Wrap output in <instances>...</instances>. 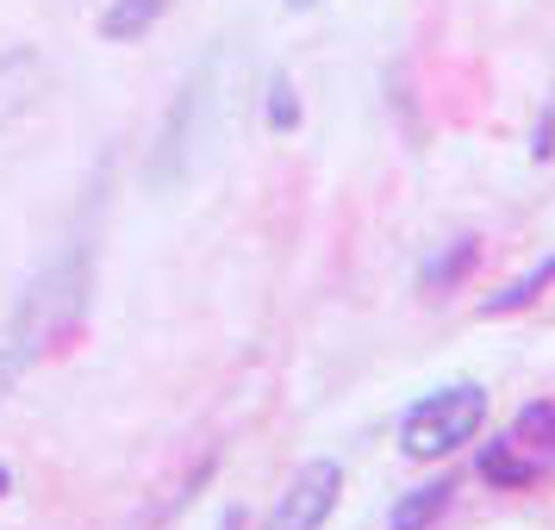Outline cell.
<instances>
[{"label": "cell", "instance_id": "9c48e42d", "mask_svg": "<svg viewBox=\"0 0 555 530\" xmlns=\"http://www.w3.org/2000/svg\"><path fill=\"white\" fill-rule=\"evenodd\" d=\"M269 126H275V131L300 126V101H294V81H287V76H269Z\"/></svg>", "mask_w": 555, "mask_h": 530}, {"label": "cell", "instance_id": "5b68a950", "mask_svg": "<svg viewBox=\"0 0 555 530\" xmlns=\"http://www.w3.org/2000/svg\"><path fill=\"white\" fill-rule=\"evenodd\" d=\"M455 500V480H425L418 493H405L393 512H387V530H430Z\"/></svg>", "mask_w": 555, "mask_h": 530}, {"label": "cell", "instance_id": "ba28073f", "mask_svg": "<svg viewBox=\"0 0 555 530\" xmlns=\"http://www.w3.org/2000/svg\"><path fill=\"white\" fill-rule=\"evenodd\" d=\"M543 287H555V256H543V262H537L530 275H518L512 287H500L493 300H480V312H487V319H505V312H525V306H537V294H543Z\"/></svg>", "mask_w": 555, "mask_h": 530}, {"label": "cell", "instance_id": "8992f818", "mask_svg": "<svg viewBox=\"0 0 555 530\" xmlns=\"http://www.w3.org/2000/svg\"><path fill=\"white\" fill-rule=\"evenodd\" d=\"M176 0H113L101 13V38H113V44H131V38H144V31L169 13Z\"/></svg>", "mask_w": 555, "mask_h": 530}, {"label": "cell", "instance_id": "7a4b0ae2", "mask_svg": "<svg viewBox=\"0 0 555 530\" xmlns=\"http://www.w3.org/2000/svg\"><path fill=\"white\" fill-rule=\"evenodd\" d=\"M337 500H344V468L337 462H306L300 475L281 487L269 530H325Z\"/></svg>", "mask_w": 555, "mask_h": 530}, {"label": "cell", "instance_id": "3957f363", "mask_svg": "<svg viewBox=\"0 0 555 530\" xmlns=\"http://www.w3.org/2000/svg\"><path fill=\"white\" fill-rule=\"evenodd\" d=\"M543 475H550V468H537L512 437H500V443L480 450V480H493V487H505V493H525V487H537Z\"/></svg>", "mask_w": 555, "mask_h": 530}, {"label": "cell", "instance_id": "30bf717a", "mask_svg": "<svg viewBox=\"0 0 555 530\" xmlns=\"http://www.w3.org/2000/svg\"><path fill=\"white\" fill-rule=\"evenodd\" d=\"M26 362H31V344H20V337H13V344H0V400H7L13 387H20Z\"/></svg>", "mask_w": 555, "mask_h": 530}, {"label": "cell", "instance_id": "277c9868", "mask_svg": "<svg viewBox=\"0 0 555 530\" xmlns=\"http://www.w3.org/2000/svg\"><path fill=\"white\" fill-rule=\"evenodd\" d=\"M518 450L537 462V468H555V400H530L518 418H512V430H505Z\"/></svg>", "mask_w": 555, "mask_h": 530}, {"label": "cell", "instance_id": "8fae6325", "mask_svg": "<svg viewBox=\"0 0 555 530\" xmlns=\"http://www.w3.org/2000/svg\"><path fill=\"white\" fill-rule=\"evenodd\" d=\"M0 493H13V468L7 462H0Z\"/></svg>", "mask_w": 555, "mask_h": 530}, {"label": "cell", "instance_id": "7c38bea8", "mask_svg": "<svg viewBox=\"0 0 555 530\" xmlns=\"http://www.w3.org/2000/svg\"><path fill=\"white\" fill-rule=\"evenodd\" d=\"M287 7H294V13H306V7H319V0H287Z\"/></svg>", "mask_w": 555, "mask_h": 530}, {"label": "cell", "instance_id": "52a82bcc", "mask_svg": "<svg viewBox=\"0 0 555 530\" xmlns=\"http://www.w3.org/2000/svg\"><path fill=\"white\" fill-rule=\"evenodd\" d=\"M475 262H480V237H455L450 250H437V262H425V287L430 294H450V287H462L475 275Z\"/></svg>", "mask_w": 555, "mask_h": 530}, {"label": "cell", "instance_id": "6da1fadb", "mask_svg": "<svg viewBox=\"0 0 555 530\" xmlns=\"http://www.w3.org/2000/svg\"><path fill=\"white\" fill-rule=\"evenodd\" d=\"M480 425H487V387L480 380H455V387H437L418 405H405L400 450L412 462H443L462 443H475Z\"/></svg>", "mask_w": 555, "mask_h": 530}]
</instances>
